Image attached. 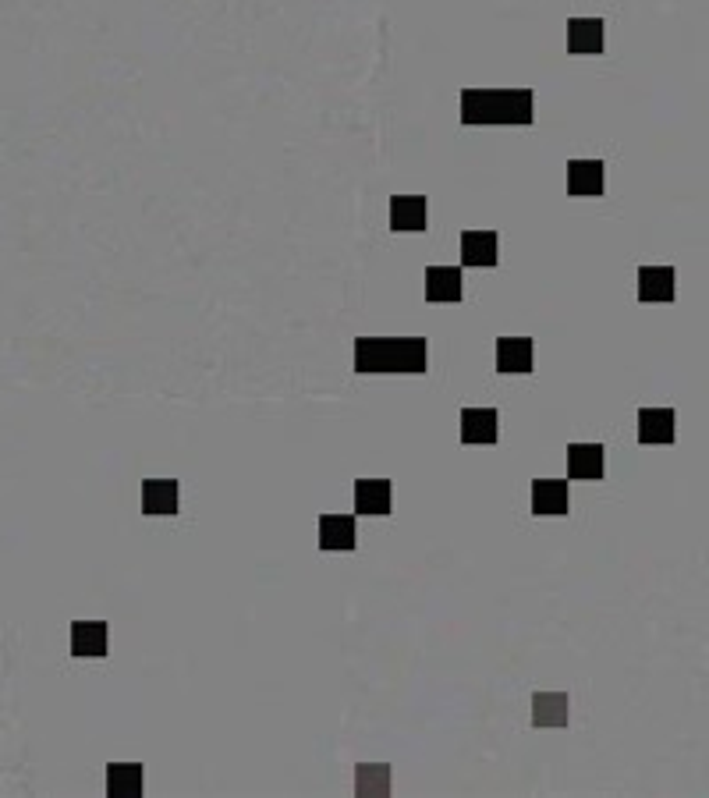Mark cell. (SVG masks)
Listing matches in <instances>:
<instances>
[{
  "label": "cell",
  "mask_w": 709,
  "mask_h": 798,
  "mask_svg": "<svg viewBox=\"0 0 709 798\" xmlns=\"http://www.w3.org/2000/svg\"><path fill=\"white\" fill-rule=\"evenodd\" d=\"M465 295V277L458 266H429L426 270V298L429 302H458Z\"/></svg>",
  "instance_id": "52a82bcc"
},
{
  "label": "cell",
  "mask_w": 709,
  "mask_h": 798,
  "mask_svg": "<svg viewBox=\"0 0 709 798\" xmlns=\"http://www.w3.org/2000/svg\"><path fill=\"white\" fill-rule=\"evenodd\" d=\"M181 486L174 479H146L142 483V511L146 515H178Z\"/></svg>",
  "instance_id": "3957f363"
},
{
  "label": "cell",
  "mask_w": 709,
  "mask_h": 798,
  "mask_svg": "<svg viewBox=\"0 0 709 798\" xmlns=\"http://www.w3.org/2000/svg\"><path fill=\"white\" fill-rule=\"evenodd\" d=\"M532 724L536 728H564L568 724V696L564 692H536L532 696Z\"/></svg>",
  "instance_id": "8fae6325"
},
{
  "label": "cell",
  "mask_w": 709,
  "mask_h": 798,
  "mask_svg": "<svg viewBox=\"0 0 709 798\" xmlns=\"http://www.w3.org/2000/svg\"><path fill=\"white\" fill-rule=\"evenodd\" d=\"M603 472H607V451H603V444H571L568 447L571 479H603Z\"/></svg>",
  "instance_id": "5b68a950"
},
{
  "label": "cell",
  "mask_w": 709,
  "mask_h": 798,
  "mask_svg": "<svg viewBox=\"0 0 709 798\" xmlns=\"http://www.w3.org/2000/svg\"><path fill=\"white\" fill-rule=\"evenodd\" d=\"M639 298L642 302H671L674 298V270L671 266H642L639 270Z\"/></svg>",
  "instance_id": "9a60e30c"
},
{
  "label": "cell",
  "mask_w": 709,
  "mask_h": 798,
  "mask_svg": "<svg viewBox=\"0 0 709 798\" xmlns=\"http://www.w3.org/2000/svg\"><path fill=\"white\" fill-rule=\"evenodd\" d=\"M320 547L323 550H355V518L351 515H323L320 518Z\"/></svg>",
  "instance_id": "ac0fdd59"
},
{
  "label": "cell",
  "mask_w": 709,
  "mask_h": 798,
  "mask_svg": "<svg viewBox=\"0 0 709 798\" xmlns=\"http://www.w3.org/2000/svg\"><path fill=\"white\" fill-rule=\"evenodd\" d=\"M532 515H568V483L536 479L532 483Z\"/></svg>",
  "instance_id": "9c48e42d"
},
{
  "label": "cell",
  "mask_w": 709,
  "mask_h": 798,
  "mask_svg": "<svg viewBox=\"0 0 709 798\" xmlns=\"http://www.w3.org/2000/svg\"><path fill=\"white\" fill-rule=\"evenodd\" d=\"M71 653L75 657H107V625L103 621H75Z\"/></svg>",
  "instance_id": "30bf717a"
},
{
  "label": "cell",
  "mask_w": 709,
  "mask_h": 798,
  "mask_svg": "<svg viewBox=\"0 0 709 798\" xmlns=\"http://www.w3.org/2000/svg\"><path fill=\"white\" fill-rule=\"evenodd\" d=\"M461 440L465 444H497V408H465Z\"/></svg>",
  "instance_id": "ba28073f"
},
{
  "label": "cell",
  "mask_w": 709,
  "mask_h": 798,
  "mask_svg": "<svg viewBox=\"0 0 709 798\" xmlns=\"http://www.w3.org/2000/svg\"><path fill=\"white\" fill-rule=\"evenodd\" d=\"M642 444H674V412L671 408H642L639 412Z\"/></svg>",
  "instance_id": "7c38bea8"
},
{
  "label": "cell",
  "mask_w": 709,
  "mask_h": 798,
  "mask_svg": "<svg viewBox=\"0 0 709 798\" xmlns=\"http://www.w3.org/2000/svg\"><path fill=\"white\" fill-rule=\"evenodd\" d=\"M359 373H426L422 337H359L355 345Z\"/></svg>",
  "instance_id": "6da1fadb"
},
{
  "label": "cell",
  "mask_w": 709,
  "mask_h": 798,
  "mask_svg": "<svg viewBox=\"0 0 709 798\" xmlns=\"http://www.w3.org/2000/svg\"><path fill=\"white\" fill-rule=\"evenodd\" d=\"M497 369L500 373H532V341L529 337H500Z\"/></svg>",
  "instance_id": "2e32d148"
},
{
  "label": "cell",
  "mask_w": 709,
  "mask_h": 798,
  "mask_svg": "<svg viewBox=\"0 0 709 798\" xmlns=\"http://www.w3.org/2000/svg\"><path fill=\"white\" fill-rule=\"evenodd\" d=\"M461 263L497 266V235L493 231H465L461 235Z\"/></svg>",
  "instance_id": "4fadbf2b"
},
{
  "label": "cell",
  "mask_w": 709,
  "mask_h": 798,
  "mask_svg": "<svg viewBox=\"0 0 709 798\" xmlns=\"http://www.w3.org/2000/svg\"><path fill=\"white\" fill-rule=\"evenodd\" d=\"M465 125H529L532 89H468L461 96Z\"/></svg>",
  "instance_id": "7a4b0ae2"
},
{
  "label": "cell",
  "mask_w": 709,
  "mask_h": 798,
  "mask_svg": "<svg viewBox=\"0 0 709 798\" xmlns=\"http://www.w3.org/2000/svg\"><path fill=\"white\" fill-rule=\"evenodd\" d=\"M107 791L110 795H139L142 791V767L139 763H114L107 770Z\"/></svg>",
  "instance_id": "d6986e66"
},
{
  "label": "cell",
  "mask_w": 709,
  "mask_h": 798,
  "mask_svg": "<svg viewBox=\"0 0 709 798\" xmlns=\"http://www.w3.org/2000/svg\"><path fill=\"white\" fill-rule=\"evenodd\" d=\"M390 227L394 231H426V199L394 196V203H390Z\"/></svg>",
  "instance_id": "e0dca14e"
},
{
  "label": "cell",
  "mask_w": 709,
  "mask_h": 798,
  "mask_svg": "<svg viewBox=\"0 0 709 798\" xmlns=\"http://www.w3.org/2000/svg\"><path fill=\"white\" fill-rule=\"evenodd\" d=\"M607 185L603 160H571L568 164V192L571 196H600Z\"/></svg>",
  "instance_id": "277c9868"
},
{
  "label": "cell",
  "mask_w": 709,
  "mask_h": 798,
  "mask_svg": "<svg viewBox=\"0 0 709 798\" xmlns=\"http://www.w3.org/2000/svg\"><path fill=\"white\" fill-rule=\"evenodd\" d=\"M355 511H359V515H390L387 479H359V483H355Z\"/></svg>",
  "instance_id": "5bb4252c"
},
{
  "label": "cell",
  "mask_w": 709,
  "mask_h": 798,
  "mask_svg": "<svg viewBox=\"0 0 709 798\" xmlns=\"http://www.w3.org/2000/svg\"><path fill=\"white\" fill-rule=\"evenodd\" d=\"M603 43H607V25L600 18H571L568 22L571 54H600Z\"/></svg>",
  "instance_id": "8992f818"
}]
</instances>
